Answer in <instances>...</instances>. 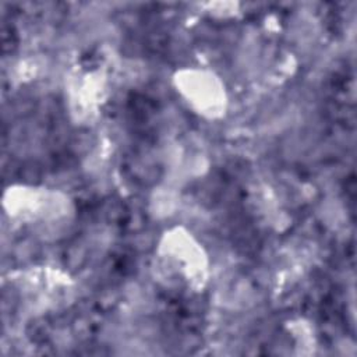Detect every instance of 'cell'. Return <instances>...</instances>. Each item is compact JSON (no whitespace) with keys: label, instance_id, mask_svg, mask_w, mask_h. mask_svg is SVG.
<instances>
[{"label":"cell","instance_id":"obj_1","mask_svg":"<svg viewBox=\"0 0 357 357\" xmlns=\"http://www.w3.org/2000/svg\"><path fill=\"white\" fill-rule=\"evenodd\" d=\"M177 92L199 116L222 117L227 107L223 82L213 73L205 70H181L174 75Z\"/></svg>","mask_w":357,"mask_h":357},{"label":"cell","instance_id":"obj_2","mask_svg":"<svg viewBox=\"0 0 357 357\" xmlns=\"http://www.w3.org/2000/svg\"><path fill=\"white\" fill-rule=\"evenodd\" d=\"M160 258L172 275L191 286H201L206 278V255L195 240L176 229L166 233L160 244Z\"/></svg>","mask_w":357,"mask_h":357}]
</instances>
